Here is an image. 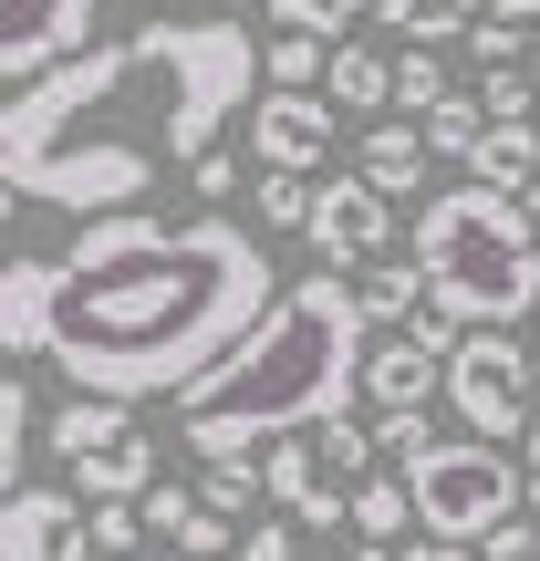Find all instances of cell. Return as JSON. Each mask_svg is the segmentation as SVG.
Masks as SVG:
<instances>
[{
    "label": "cell",
    "mask_w": 540,
    "mask_h": 561,
    "mask_svg": "<svg viewBox=\"0 0 540 561\" xmlns=\"http://www.w3.org/2000/svg\"><path fill=\"white\" fill-rule=\"evenodd\" d=\"M261 83V42L240 21H146L125 42H94L62 62L53 83L11 94L0 115V178L32 208H73V219H125L166 167L198 178L219 136L250 115Z\"/></svg>",
    "instance_id": "1"
},
{
    "label": "cell",
    "mask_w": 540,
    "mask_h": 561,
    "mask_svg": "<svg viewBox=\"0 0 540 561\" xmlns=\"http://www.w3.org/2000/svg\"><path fill=\"white\" fill-rule=\"evenodd\" d=\"M271 301H280L271 250L240 219L198 208V219H177L166 250L115 261V271H62L42 250H21L0 271V343H11V364H32V354L62 364L73 396H104V405L166 396L177 405L187 385H208L271 322Z\"/></svg>",
    "instance_id": "2"
},
{
    "label": "cell",
    "mask_w": 540,
    "mask_h": 561,
    "mask_svg": "<svg viewBox=\"0 0 540 561\" xmlns=\"http://www.w3.org/2000/svg\"><path fill=\"white\" fill-rule=\"evenodd\" d=\"M364 312H354V280L312 271L271 301V322L219 364L208 385L177 396V437L198 468H229V458H271L291 447L301 426H333L354 416V385H364Z\"/></svg>",
    "instance_id": "3"
},
{
    "label": "cell",
    "mask_w": 540,
    "mask_h": 561,
    "mask_svg": "<svg viewBox=\"0 0 540 561\" xmlns=\"http://www.w3.org/2000/svg\"><path fill=\"white\" fill-rule=\"evenodd\" d=\"M405 261L426 280V312H447V322H479V333L540 322V240L489 187H437L416 208V250Z\"/></svg>",
    "instance_id": "4"
},
{
    "label": "cell",
    "mask_w": 540,
    "mask_h": 561,
    "mask_svg": "<svg viewBox=\"0 0 540 561\" xmlns=\"http://www.w3.org/2000/svg\"><path fill=\"white\" fill-rule=\"evenodd\" d=\"M405 500H416V530L447 551H489L509 520H520V468L509 447H479V437H437L416 468H405Z\"/></svg>",
    "instance_id": "5"
},
{
    "label": "cell",
    "mask_w": 540,
    "mask_h": 561,
    "mask_svg": "<svg viewBox=\"0 0 540 561\" xmlns=\"http://www.w3.org/2000/svg\"><path fill=\"white\" fill-rule=\"evenodd\" d=\"M447 405L468 416V437L479 447H509L520 437L530 447V405H540V364L520 354V333H468L458 343V364H447Z\"/></svg>",
    "instance_id": "6"
},
{
    "label": "cell",
    "mask_w": 540,
    "mask_h": 561,
    "mask_svg": "<svg viewBox=\"0 0 540 561\" xmlns=\"http://www.w3.org/2000/svg\"><path fill=\"white\" fill-rule=\"evenodd\" d=\"M94 11L104 0H0V83L32 94L62 62H83L94 53Z\"/></svg>",
    "instance_id": "7"
},
{
    "label": "cell",
    "mask_w": 540,
    "mask_h": 561,
    "mask_svg": "<svg viewBox=\"0 0 540 561\" xmlns=\"http://www.w3.org/2000/svg\"><path fill=\"white\" fill-rule=\"evenodd\" d=\"M301 240L322 250V271H333V280H354V271L395 261V198H375L364 178H333L312 198V229H301Z\"/></svg>",
    "instance_id": "8"
},
{
    "label": "cell",
    "mask_w": 540,
    "mask_h": 561,
    "mask_svg": "<svg viewBox=\"0 0 540 561\" xmlns=\"http://www.w3.org/2000/svg\"><path fill=\"white\" fill-rule=\"evenodd\" d=\"M0 561H94V520L73 489H11L0 500Z\"/></svg>",
    "instance_id": "9"
},
{
    "label": "cell",
    "mask_w": 540,
    "mask_h": 561,
    "mask_svg": "<svg viewBox=\"0 0 540 561\" xmlns=\"http://www.w3.org/2000/svg\"><path fill=\"white\" fill-rule=\"evenodd\" d=\"M333 157V104L322 94H261L250 104V167L271 178H301V167Z\"/></svg>",
    "instance_id": "10"
},
{
    "label": "cell",
    "mask_w": 540,
    "mask_h": 561,
    "mask_svg": "<svg viewBox=\"0 0 540 561\" xmlns=\"http://www.w3.org/2000/svg\"><path fill=\"white\" fill-rule=\"evenodd\" d=\"M447 364H458V343H437L426 322H405V333H384L375 354H364V396H375L384 416H416V405L447 385Z\"/></svg>",
    "instance_id": "11"
},
{
    "label": "cell",
    "mask_w": 540,
    "mask_h": 561,
    "mask_svg": "<svg viewBox=\"0 0 540 561\" xmlns=\"http://www.w3.org/2000/svg\"><path fill=\"white\" fill-rule=\"evenodd\" d=\"M261 479H271L280 520H301V530H333V520H354V500H343V489L322 479V447H312V437L271 447V458H261Z\"/></svg>",
    "instance_id": "12"
},
{
    "label": "cell",
    "mask_w": 540,
    "mask_h": 561,
    "mask_svg": "<svg viewBox=\"0 0 540 561\" xmlns=\"http://www.w3.org/2000/svg\"><path fill=\"white\" fill-rule=\"evenodd\" d=\"M177 240V219H157V208H125V219H83L73 250H62V271H115V261H146V250Z\"/></svg>",
    "instance_id": "13"
},
{
    "label": "cell",
    "mask_w": 540,
    "mask_h": 561,
    "mask_svg": "<svg viewBox=\"0 0 540 561\" xmlns=\"http://www.w3.org/2000/svg\"><path fill=\"white\" fill-rule=\"evenodd\" d=\"M146 489H157V447H146V437H115L104 458L73 468V500L83 510H146Z\"/></svg>",
    "instance_id": "14"
},
{
    "label": "cell",
    "mask_w": 540,
    "mask_h": 561,
    "mask_svg": "<svg viewBox=\"0 0 540 561\" xmlns=\"http://www.w3.org/2000/svg\"><path fill=\"white\" fill-rule=\"evenodd\" d=\"M468 187H489V198L520 208L530 187H540V125H489L479 157H468Z\"/></svg>",
    "instance_id": "15"
},
{
    "label": "cell",
    "mask_w": 540,
    "mask_h": 561,
    "mask_svg": "<svg viewBox=\"0 0 540 561\" xmlns=\"http://www.w3.org/2000/svg\"><path fill=\"white\" fill-rule=\"evenodd\" d=\"M354 312H364V333H405V322H426V280L416 261H375V271H354Z\"/></svg>",
    "instance_id": "16"
},
{
    "label": "cell",
    "mask_w": 540,
    "mask_h": 561,
    "mask_svg": "<svg viewBox=\"0 0 540 561\" xmlns=\"http://www.w3.org/2000/svg\"><path fill=\"white\" fill-rule=\"evenodd\" d=\"M426 125H364V187L375 198H416L426 187Z\"/></svg>",
    "instance_id": "17"
},
{
    "label": "cell",
    "mask_w": 540,
    "mask_h": 561,
    "mask_svg": "<svg viewBox=\"0 0 540 561\" xmlns=\"http://www.w3.org/2000/svg\"><path fill=\"white\" fill-rule=\"evenodd\" d=\"M489 11H499V0H375V21H384V32H405L416 53H437V42L479 32Z\"/></svg>",
    "instance_id": "18"
},
{
    "label": "cell",
    "mask_w": 540,
    "mask_h": 561,
    "mask_svg": "<svg viewBox=\"0 0 540 561\" xmlns=\"http://www.w3.org/2000/svg\"><path fill=\"white\" fill-rule=\"evenodd\" d=\"M322 104H333V115H384V104H395V62H375L364 42H343L333 73H322Z\"/></svg>",
    "instance_id": "19"
},
{
    "label": "cell",
    "mask_w": 540,
    "mask_h": 561,
    "mask_svg": "<svg viewBox=\"0 0 540 561\" xmlns=\"http://www.w3.org/2000/svg\"><path fill=\"white\" fill-rule=\"evenodd\" d=\"M115 437H136V426H125V405H104V396H73V405H53V458H62V468L104 458Z\"/></svg>",
    "instance_id": "20"
},
{
    "label": "cell",
    "mask_w": 540,
    "mask_h": 561,
    "mask_svg": "<svg viewBox=\"0 0 540 561\" xmlns=\"http://www.w3.org/2000/svg\"><path fill=\"white\" fill-rule=\"evenodd\" d=\"M312 447H322V479H333L343 500H354V489L375 479V458H384V447H375V426H354V416H333V426H312Z\"/></svg>",
    "instance_id": "21"
},
{
    "label": "cell",
    "mask_w": 540,
    "mask_h": 561,
    "mask_svg": "<svg viewBox=\"0 0 540 561\" xmlns=\"http://www.w3.org/2000/svg\"><path fill=\"white\" fill-rule=\"evenodd\" d=\"M405 530H416V500H405V479H364V489H354V541L395 551Z\"/></svg>",
    "instance_id": "22"
},
{
    "label": "cell",
    "mask_w": 540,
    "mask_h": 561,
    "mask_svg": "<svg viewBox=\"0 0 540 561\" xmlns=\"http://www.w3.org/2000/svg\"><path fill=\"white\" fill-rule=\"evenodd\" d=\"M375 11V0H271V32H301V42H333L343 53V32Z\"/></svg>",
    "instance_id": "23"
},
{
    "label": "cell",
    "mask_w": 540,
    "mask_h": 561,
    "mask_svg": "<svg viewBox=\"0 0 540 561\" xmlns=\"http://www.w3.org/2000/svg\"><path fill=\"white\" fill-rule=\"evenodd\" d=\"M479 136H489V104H479V94H447L437 115H426V157H447V167L479 157Z\"/></svg>",
    "instance_id": "24"
},
{
    "label": "cell",
    "mask_w": 540,
    "mask_h": 561,
    "mask_svg": "<svg viewBox=\"0 0 540 561\" xmlns=\"http://www.w3.org/2000/svg\"><path fill=\"white\" fill-rule=\"evenodd\" d=\"M198 500L219 510L229 530H240V510H261V500H271V479H261V458H229V468H198Z\"/></svg>",
    "instance_id": "25"
},
{
    "label": "cell",
    "mask_w": 540,
    "mask_h": 561,
    "mask_svg": "<svg viewBox=\"0 0 540 561\" xmlns=\"http://www.w3.org/2000/svg\"><path fill=\"white\" fill-rule=\"evenodd\" d=\"M447 94H458V83L437 73V53H405V62H395V104H405V125H426Z\"/></svg>",
    "instance_id": "26"
},
{
    "label": "cell",
    "mask_w": 540,
    "mask_h": 561,
    "mask_svg": "<svg viewBox=\"0 0 540 561\" xmlns=\"http://www.w3.org/2000/svg\"><path fill=\"white\" fill-rule=\"evenodd\" d=\"M322 73H333V53H322V42L271 32V94H301V83H322Z\"/></svg>",
    "instance_id": "27"
},
{
    "label": "cell",
    "mask_w": 540,
    "mask_h": 561,
    "mask_svg": "<svg viewBox=\"0 0 540 561\" xmlns=\"http://www.w3.org/2000/svg\"><path fill=\"white\" fill-rule=\"evenodd\" d=\"M250 198H261L271 229H312V198H322V187H312V178H271V167H261V178H250Z\"/></svg>",
    "instance_id": "28"
},
{
    "label": "cell",
    "mask_w": 540,
    "mask_h": 561,
    "mask_svg": "<svg viewBox=\"0 0 540 561\" xmlns=\"http://www.w3.org/2000/svg\"><path fill=\"white\" fill-rule=\"evenodd\" d=\"M530 62H509V73H479V104H489V125H530Z\"/></svg>",
    "instance_id": "29"
},
{
    "label": "cell",
    "mask_w": 540,
    "mask_h": 561,
    "mask_svg": "<svg viewBox=\"0 0 540 561\" xmlns=\"http://www.w3.org/2000/svg\"><path fill=\"white\" fill-rule=\"evenodd\" d=\"M187 520H198V489H166V479L146 489V541H166V551H177V530H187Z\"/></svg>",
    "instance_id": "30"
},
{
    "label": "cell",
    "mask_w": 540,
    "mask_h": 561,
    "mask_svg": "<svg viewBox=\"0 0 540 561\" xmlns=\"http://www.w3.org/2000/svg\"><path fill=\"white\" fill-rule=\"evenodd\" d=\"M240 178H261V167H250V157H229V146H219V157H208V167H198L187 187H198V198H208V208L229 219V198H240Z\"/></svg>",
    "instance_id": "31"
},
{
    "label": "cell",
    "mask_w": 540,
    "mask_h": 561,
    "mask_svg": "<svg viewBox=\"0 0 540 561\" xmlns=\"http://www.w3.org/2000/svg\"><path fill=\"white\" fill-rule=\"evenodd\" d=\"M240 561H301V520H261V530H240Z\"/></svg>",
    "instance_id": "32"
},
{
    "label": "cell",
    "mask_w": 540,
    "mask_h": 561,
    "mask_svg": "<svg viewBox=\"0 0 540 561\" xmlns=\"http://www.w3.org/2000/svg\"><path fill=\"white\" fill-rule=\"evenodd\" d=\"M479 561H540V520H509V530H499V541H489Z\"/></svg>",
    "instance_id": "33"
},
{
    "label": "cell",
    "mask_w": 540,
    "mask_h": 561,
    "mask_svg": "<svg viewBox=\"0 0 540 561\" xmlns=\"http://www.w3.org/2000/svg\"><path fill=\"white\" fill-rule=\"evenodd\" d=\"M395 561H479V551H447V541H405Z\"/></svg>",
    "instance_id": "34"
},
{
    "label": "cell",
    "mask_w": 540,
    "mask_h": 561,
    "mask_svg": "<svg viewBox=\"0 0 540 561\" xmlns=\"http://www.w3.org/2000/svg\"><path fill=\"white\" fill-rule=\"evenodd\" d=\"M520 458H530V510H540V426H530V447H520Z\"/></svg>",
    "instance_id": "35"
},
{
    "label": "cell",
    "mask_w": 540,
    "mask_h": 561,
    "mask_svg": "<svg viewBox=\"0 0 540 561\" xmlns=\"http://www.w3.org/2000/svg\"><path fill=\"white\" fill-rule=\"evenodd\" d=\"M520 219H530V240H540V187H530V198H520Z\"/></svg>",
    "instance_id": "36"
},
{
    "label": "cell",
    "mask_w": 540,
    "mask_h": 561,
    "mask_svg": "<svg viewBox=\"0 0 540 561\" xmlns=\"http://www.w3.org/2000/svg\"><path fill=\"white\" fill-rule=\"evenodd\" d=\"M343 561H395V551H375V541H354V551H343Z\"/></svg>",
    "instance_id": "37"
},
{
    "label": "cell",
    "mask_w": 540,
    "mask_h": 561,
    "mask_svg": "<svg viewBox=\"0 0 540 561\" xmlns=\"http://www.w3.org/2000/svg\"><path fill=\"white\" fill-rule=\"evenodd\" d=\"M136 561H187V551H136Z\"/></svg>",
    "instance_id": "38"
},
{
    "label": "cell",
    "mask_w": 540,
    "mask_h": 561,
    "mask_svg": "<svg viewBox=\"0 0 540 561\" xmlns=\"http://www.w3.org/2000/svg\"><path fill=\"white\" fill-rule=\"evenodd\" d=\"M530 364H540V322H530Z\"/></svg>",
    "instance_id": "39"
}]
</instances>
